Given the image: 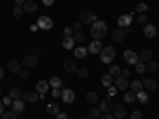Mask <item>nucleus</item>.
<instances>
[{
    "mask_svg": "<svg viewBox=\"0 0 159 119\" xmlns=\"http://www.w3.org/2000/svg\"><path fill=\"white\" fill-rule=\"evenodd\" d=\"M107 24H105L103 21H96L92 22V27H91V35L94 37V40H102L105 35H107Z\"/></svg>",
    "mask_w": 159,
    "mask_h": 119,
    "instance_id": "obj_1",
    "label": "nucleus"
},
{
    "mask_svg": "<svg viewBox=\"0 0 159 119\" xmlns=\"http://www.w3.org/2000/svg\"><path fill=\"white\" fill-rule=\"evenodd\" d=\"M115 56H116V49L113 46H105L100 51V60L103 64H111V60H115Z\"/></svg>",
    "mask_w": 159,
    "mask_h": 119,
    "instance_id": "obj_2",
    "label": "nucleus"
},
{
    "mask_svg": "<svg viewBox=\"0 0 159 119\" xmlns=\"http://www.w3.org/2000/svg\"><path fill=\"white\" fill-rule=\"evenodd\" d=\"M96 21H97V16L92 11L84 10V11H81V15H80V22H81V24H92Z\"/></svg>",
    "mask_w": 159,
    "mask_h": 119,
    "instance_id": "obj_3",
    "label": "nucleus"
},
{
    "mask_svg": "<svg viewBox=\"0 0 159 119\" xmlns=\"http://www.w3.org/2000/svg\"><path fill=\"white\" fill-rule=\"evenodd\" d=\"M37 25L38 29H43V30H49L52 27V19L49 16H40L37 19Z\"/></svg>",
    "mask_w": 159,
    "mask_h": 119,
    "instance_id": "obj_4",
    "label": "nucleus"
},
{
    "mask_svg": "<svg viewBox=\"0 0 159 119\" xmlns=\"http://www.w3.org/2000/svg\"><path fill=\"white\" fill-rule=\"evenodd\" d=\"M123 57H124V62L126 64H130V65H135L137 62H140L139 60V54H137V52H134V51H130V49L124 51Z\"/></svg>",
    "mask_w": 159,
    "mask_h": 119,
    "instance_id": "obj_5",
    "label": "nucleus"
},
{
    "mask_svg": "<svg viewBox=\"0 0 159 119\" xmlns=\"http://www.w3.org/2000/svg\"><path fill=\"white\" fill-rule=\"evenodd\" d=\"M132 16H134V13H130V15H121V16L118 18V27H121V29L130 27Z\"/></svg>",
    "mask_w": 159,
    "mask_h": 119,
    "instance_id": "obj_6",
    "label": "nucleus"
},
{
    "mask_svg": "<svg viewBox=\"0 0 159 119\" xmlns=\"http://www.w3.org/2000/svg\"><path fill=\"white\" fill-rule=\"evenodd\" d=\"M37 64H38V57L35 54H29V56H25L24 60H22V65L25 68H34L37 67Z\"/></svg>",
    "mask_w": 159,
    "mask_h": 119,
    "instance_id": "obj_7",
    "label": "nucleus"
},
{
    "mask_svg": "<svg viewBox=\"0 0 159 119\" xmlns=\"http://www.w3.org/2000/svg\"><path fill=\"white\" fill-rule=\"evenodd\" d=\"M61 99H62L64 103H73V100H75V92H73L72 89H62Z\"/></svg>",
    "mask_w": 159,
    "mask_h": 119,
    "instance_id": "obj_8",
    "label": "nucleus"
},
{
    "mask_svg": "<svg viewBox=\"0 0 159 119\" xmlns=\"http://www.w3.org/2000/svg\"><path fill=\"white\" fill-rule=\"evenodd\" d=\"M99 110L103 111V113H110V111H113V102H111V99L107 97V99L100 100V103H99Z\"/></svg>",
    "mask_w": 159,
    "mask_h": 119,
    "instance_id": "obj_9",
    "label": "nucleus"
},
{
    "mask_svg": "<svg viewBox=\"0 0 159 119\" xmlns=\"http://www.w3.org/2000/svg\"><path fill=\"white\" fill-rule=\"evenodd\" d=\"M115 87L118 89V90H127V87H129V83H127V78H124L123 75H119V76H116V79H115Z\"/></svg>",
    "mask_w": 159,
    "mask_h": 119,
    "instance_id": "obj_10",
    "label": "nucleus"
},
{
    "mask_svg": "<svg viewBox=\"0 0 159 119\" xmlns=\"http://www.w3.org/2000/svg\"><path fill=\"white\" fill-rule=\"evenodd\" d=\"M102 42L100 40H94V42H91V45L88 46V52H91V54H100L102 51Z\"/></svg>",
    "mask_w": 159,
    "mask_h": 119,
    "instance_id": "obj_11",
    "label": "nucleus"
},
{
    "mask_svg": "<svg viewBox=\"0 0 159 119\" xmlns=\"http://www.w3.org/2000/svg\"><path fill=\"white\" fill-rule=\"evenodd\" d=\"M143 35L147 37V38H154V37L157 35L156 25H153V24H145V27H143Z\"/></svg>",
    "mask_w": 159,
    "mask_h": 119,
    "instance_id": "obj_12",
    "label": "nucleus"
},
{
    "mask_svg": "<svg viewBox=\"0 0 159 119\" xmlns=\"http://www.w3.org/2000/svg\"><path fill=\"white\" fill-rule=\"evenodd\" d=\"M113 116L116 117V119H123L124 116H126V108L123 107V105H113Z\"/></svg>",
    "mask_w": 159,
    "mask_h": 119,
    "instance_id": "obj_13",
    "label": "nucleus"
},
{
    "mask_svg": "<svg viewBox=\"0 0 159 119\" xmlns=\"http://www.w3.org/2000/svg\"><path fill=\"white\" fill-rule=\"evenodd\" d=\"M48 87H49V83H46V81H43V79H42V81H38L35 84V92H37V94H40V95H42V94L45 95Z\"/></svg>",
    "mask_w": 159,
    "mask_h": 119,
    "instance_id": "obj_14",
    "label": "nucleus"
},
{
    "mask_svg": "<svg viewBox=\"0 0 159 119\" xmlns=\"http://www.w3.org/2000/svg\"><path fill=\"white\" fill-rule=\"evenodd\" d=\"M124 37H126V32H124V29H121V27L115 29V30H113V35H111V38L115 40L116 43H121L123 40H124Z\"/></svg>",
    "mask_w": 159,
    "mask_h": 119,
    "instance_id": "obj_15",
    "label": "nucleus"
},
{
    "mask_svg": "<svg viewBox=\"0 0 159 119\" xmlns=\"http://www.w3.org/2000/svg\"><path fill=\"white\" fill-rule=\"evenodd\" d=\"M25 108V105H24V100L18 99V100H13V111H15L16 114H21Z\"/></svg>",
    "mask_w": 159,
    "mask_h": 119,
    "instance_id": "obj_16",
    "label": "nucleus"
},
{
    "mask_svg": "<svg viewBox=\"0 0 159 119\" xmlns=\"http://www.w3.org/2000/svg\"><path fill=\"white\" fill-rule=\"evenodd\" d=\"M37 3L35 2H32V0H25V3L22 5V10H24V13H35L37 11Z\"/></svg>",
    "mask_w": 159,
    "mask_h": 119,
    "instance_id": "obj_17",
    "label": "nucleus"
},
{
    "mask_svg": "<svg viewBox=\"0 0 159 119\" xmlns=\"http://www.w3.org/2000/svg\"><path fill=\"white\" fill-rule=\"evenodd\" d=\"M153 57V49L151 48H145L142 52H140V56H139V60L143 62V60H151Z\"/></svg>",
    "mask_w": 159,
    "mask_h": 119,
    "instance_id": "obj_18",
    "label": "nucleus"
},
{
    "mask_svg": "<svg viewBox=\"0 0 159 119\" xmlns=\"http://www.w3.org/2000/svg\"><path fill=\"white\" fill-rule=\"evenodd\" d=\"M143 87L147 89L148 92H153V90H156V87H157V84H156V81L153 78H147L143 81Z\"/></svg>",
    "mask_w": 159,
    "mask_h": 119,
    "instance_id": "obj_19",
    "label": "nucleus"
},
{
    "mask_svg": "<svg viewBox=\"0 0 159 119\" xmlns=\"http://www.w3.org/2000/svg\"><path fill=\"white\" fill-rule=\"evenodd\" d=\"M64 70L67 72V73H73V72H76L78 68H76V64H75L73 60L67 59V60H64Z\"/></svg>",
    "mask_w": 159,
    "mask_h": 119,
    "instance_id": "obj_20",
    "label": "nucleus"
},
{
    "mask_svg": "<svg viewBox=\"0 0 159 119\" xmlns=\"http://www.w3.org/2000/svg\"><path fill=\"white\" fill-rule=\"evenodd\" d=\"M22 99L30 103H35L40 99V94H37V92H25V94H22Z\"/></svg>",
    "mask_w": 159,
    "mask_h": 119,
    "instance_id": "obj_21",
    "label": "nucleus"
},
{
    "mask_svg": "<svg viewBox=\"0 0 159 119\" xmlns=\"http://www.w3.org/2000/svg\"><path fill=\"white\" fill-rule=\"evenodd\" d=\"M8 70H10L11 73H19L22 68H21V64H19L18 60H10V62H8Z\"/></svg>",
    "mask_w": 159,
    "mask_h": 119,
    "instance_id": "obj_22",
    "label": "nucleus"
},
{
    "mask_svg": "<svg viewBox=\"0 0 159 119\" xmlns=\"http://www.w3.org/2000/svg\"><path fill=\"white\" fill-rule=\"evenodd\" d=\"M145 70L150 72V73H156L159 70V64L156 60H148V64L145 65Z\"/></svg>",
    "mask_w": 159,
    "mask_h": 119,
    "instance_id": "obj_23",
    "label": "nucleus"
},
{
    "mask_svg": "<svg viewBox=\"0 0 159 119\" xmlns=\"http://www.w3.org/2000/svg\"><path fill=\"white\" fill-rule=\"evenodd\" d=\"M129 86H130V90H132V92H135V94H139L140 90H143V83L139 81V79H134V81H132Z\"/></svg>",
    "mask_w": 159,
    "mask_h": 119,
    "instance_id": "obj_24",
    "label": "nucleus"
},
{
    "mask_svg": "<svg viewBox=\"0 0 159 119\" xmlns=\"http://www.w3.org/2000/svg\"><path fill=\"white\" fill-rule=\"evenodd\" d=\"M135 100H137V94H135V92L126 90V94H124V102H126V103H134Z\"/></svg>",
    "mask_w": 159,
    "mask_h": 119,
    "instance_id": "obj_25",
    "label": "nucleus"
},
{
    "mask_svg": "<svg viewBox=\"0 0 159 119\" xmlns=\"http://www.w3.org/2000/svg\"><path fill=\"white\" fill-rule=\"evenodd\" d=\"M86 54H88V48H83L81 45H80L78 48H75V57L83 59V57H86Z\"/></svg>",
    "mask_w": 159,
    "mask_h": 119,
    "instance_id": "obj_26",
    "label": "nucleus"
},
{
    "mask_svg": "<svg viewBox=\"0 0 159 119\" xmlns=\"http://www.w3.org/2000/svg\"><path fill=\"white\" fill-rule=\"evenodd\" d=\"M72 38H73V42H75V43H78V45H83V43L86 42V37H84L81 32H73Z\"/></svg>",
    "mask_w": 159,
    "mask_h": 119,
    "instance_id": "obj_27",
    "label": "nucleus"
},
{
    "mask_svg": "<svg viewBox=\"0 0 159 119\" xmlns=\"http://www.w3.org/2000/svg\"><path fill=\"white\" fill-rule=\"evenodd\" d=\"M8 95H10L13 100H18V99H21V97H22V92H21V89H19V87H11Z\"/></svg>",
    "mask_w": 159,
    "mask_h": 119,
    "instance_id": "obj_28",
    "label": "nucleus"
},
{
    "mask_svg": "<svg viewBox=\"0 0 159 119\" xmlns=\"http://www.w3.org/2000/svg\"><path fill=\"white\" fill-rule=\"evenodd\" d=\"M111 84H113V76H111L110 73L103 75V76H102V86H103V87H110Z\"/></svg>",
    "mask_w": 159,
    "mask_h": 119,
    "instance_id": "obj_29",
    "label": "nucleus"
},
{
    "mask_svg": "<svg viewBox=\"0 0 159 119\" xmlns=\"http://www.w3.org/2000/svg\"><path fill=\"white\" fill-rule=\"evenodd\" d=\"M46 113L51 114V116L57 114V113H59V105H57V103H49L48 107H46Z\"/></svg>",
    "mask_w": 159,
    "mask_h": 119,
    "instance_id": "obj_30",
    "label": "nucleus"
},
{
    "mask_svg": "<svg viewBox=\"0 0 159 119\" xmlns=\"http://www.w3.org/2000/svg\"><path fill=\"white\" fill-rule=\"evenodd\" d=\"M137 100H139L140 103H148V102H150V95H148V92L140 90L139 94H137Z\"/></svg>",
    "mask_w": 159,
    "mask_h": 119,
    "instance_id": "obj_31",
    "label": "nucleus"
},
{
    "mask_svg": "<svg viewBox=\"0 0 159 119\" xmlns=\"http://www.w3.org/2000/svg\"><path fill=\"white\" fill-rule=\"evenodd\" d=\"M62 46H64L65 49H72V48L75 46L73 38H72V37H65V38L62 40Z\"/></svg>",
    "mask_w": 159,
    "mask_h": 119,
    "instance_id": "obj_32",
    "label": "nucleus"
},
{
    "mask_svg": "<svg viewBox=\"0 0 159 119\" xmlns=\"http://www.w3.org/2000/svg\"><path fill=\"white\" fill-rule=\"evenodd\" d=\"M49 86H52V87H62V79L59 76H52L49 79Z\"/></svg>",
    "mask_w": 159,
    "mask_h": 119,
    "instance_id": "obj_33",
    "label": "nucleus"
},
{
    "mask_svg": "<svg viewBox=\"0 0 159 119\" xmlns=\"http://www.w3.org/2000/svg\"><path fill=\"white\" fill-rule=\"evenodd\" d=\"M86 100H88L89 103H96V102H99L97 92H88V94H86Z\"/></svg>",
    "mask_w": 159,
    "mask_h": 119,
    "instance_id": "obj_34",
    "label": "nucleus"
},
{
    "mask_svg": "<svg viewBox=\"0 0 159 119\" xmlns=\"http://www.w3.org/2000/svg\"><path fill=\"white\" fill-rule=\"evenodd\" d=\"M108 73L113 76V78H116V76H119V73H121V68L118 67V65H110V68H108Z\"/></svg>",
    "mask_w": 159,
    "mask_h": 119,
    "instance_id": "obj_35",
    "label": "nucleus"
},
{
    "mask_svg": "<svg viewBox=\"0 0 159 119\" xmlns=\"http://www.w3.org/2000/svg\"><path fill=\"white\" fill-rule=\"evenodd\" d=\"M22 15H24V10H22V7L16 5V7H15V10H13V16H15L16 19H19Z\"/></svg>",
    "mask_w": 159,
    "mask_h": 119,
    "instance_id": "obj_36",
    "label": "nucleus"
},
{
    "mask_svg": "<svg viewBox=\"0 0 159 119\" xmlns=\"http://www.w3.org/2000/svg\"><path fill=\"white\" fill-rule=\"evenodd\" d=\"M76 73H78V76L81 78V79H84V78H88V76H89V70H88L86 67L78 68V70H76Z\"/></svg>",
    "mask_w": 159,
    "mask_h": 119,
    "instance_id": "obj_37",
    "label": "nucleus"
},
{
    "mask_svg": "<svg viewBox=\"0 0 159 119\" xmlns=\"http://www.w3.org/2000/svg\"><path fill=\"white\" fill-rule=\"evenodd\" d=\"M147 10H148V5H147V3H137V5H135V11L140 13V15H142V13H145Z\"/></svg>",
    "mask_w": 159,
    "mask_h": 119,
    "instance_id": "obj_38",
    "label": "nucleus"
},
{
    "mask_svg": "<svg viewBox=\"0 0 159 119\" xmlns=\"http://www.w3.org/2000/svg\"><path fill=\"white\" fill-rule=\"evenodd\" d=\"M134 67H135V72H137L139 75H142L143 72H147V70H145V64H143V62H137Z\"/></svg>",
    "mask_w": 159,
    "mask_h": 119,
    "instance_id": "obj_39",
    "label": "nucleus"
},
{
    "mask_svg": "<svg viewBox=\"0 0 159 119\" xmlns=\"http://www.w3.org/2000/svg\"><path fill=\"white\" fill-rule=\"evenodd\" d=\"M100 113H102V111H100L99 108H92V110H91V114H89V116H91L92 119H97V117H100Z\"/></svg>",
    "mask_w": 159,
    "mask_h": 119,
    "instance_id": "obj_40",
    "label": "nucleus"
},
{
    "mask_svg": "<svg viewBox=\"0 0 159 119\" xmlns=\"http://www.w3.org/2000/svg\"><path fill=\"white\" fill-rule=\"evenodd\" d=\"M73 27H70V25H65L64 27V33H65V37H72L73 35Z\"/></svg>",
    "mask_w": 159,
    "mask_h": 119,
    "instance_id": "obj_41",
    "label": "nucleus"
},
{
    "mask_svg": "<svg viewBox=\"0 0 159 119\" xmlns=\"http://www.w3.org/2000/svg\"><path fill=\"white\" fill-rule=\"evenodd\" d=\"M130 119H143V114H142V111H139V110L132 111V114H130Z\"/></svg>",
    "mask_w": 159,
    "mask_h": 119,
    "instance_id": "obj_42",
    "label": "nucleus"
},
{
    "mask_svg": "<svg viewBox=\"0 0 159 119\" xmlns=\"http://www.w3.org/2000/svg\"><path fill=\"white\" fill-rule=\"evenodd\" d=\"M61 92H62L61 87H52L51 94H52V97H54V99H57V97H61Z\"/></svg>",
    "mask_w": 159,
    "mask_h": 119,
    "instance_id": "obj_43",
    "label": "nucleus"
},
{
    "mask_svg": "<svg viewBox=\"0 0 159 119\" xmlns=\"http://www.w3.org/2000/svg\"><path fill=\"white\" fill-rule=\"evenodd\" d=\"M3 119H16V113L15 111H7V113H3Z\"/></svg>",
    "mask_w": 159,
    "mask_h": 119,
    "instance_id": "obj_44",
    "label": "nucleus"
},
{
    "mask_svg": "<svg viewBox=\"0 0 159 119\" xmlns=\"http://www.w3.org/2000/svg\"><path fill=\"white\" fill-rule=\"evenodd\" d=\"M137 21L142 24V25H145V24H148V19H147V16H145L143 15V13H142V15H139V18H137Z\"/></svg>",
    "mask_w": 159,
    "mask_h": 119,
    "instance_id": "obj_45",
    "label": "nucleus"
},
{
    "mask_svg": "<svg viewBox=\"0 0 159 119\" xmlns=\"http://www.w3.org/2000/svg\"><path fill=\"white\" fill-rule=\"evenodd\" d=\"M72 27H73V30L75 32H81V30H80V29H81V22H73V25H72Z\"/></svg>",
    "mask_w": 159,
    "mask_h": 119,
    "instance_id": "obj_46",
    "label": "nucleus"
},
{
    "mask_svg": "<svg viewBox=\"0 0 159 119\" xmlns=\"http://www.w3.org/2000/svg\"><path fill=\"white\" fill-rule=\"evenodd\" d=\"M19 75H21V78H22V79H27V78L30 76V73H29L27 70H21V72H19Z\"/></svg>",
    "mask_w": 159,
    "mask_h": 119,
    "instance_id": "obj_47",
    "label": "nucleus"
},
{
    "mask_svg": "<svg viewBox=\"0 0 159 119\" xmlns=\"http://www.w3.org/2000/svg\"><path fill=\"white\" fill-rule=\"evenodd\" d=\"M56 119H69V116H67V113H61V111H59V113L56 114Z\"/></svg>",
    "mask_w": 159,
    "mask_h": 119,
    "instance_id": "obj_48",
    "label": "nucleus"
},
{
    "mask_svg": "<svg viewBox=\"0 0 159 119\" xmlns=\"http://www.w3.org/2000/svg\"><path fill=\"white\" fill-rule=\"evenodd\" d=\"M107 89H108V94H110V97H111V95H115V94H116V90H118L115 86H110V87H107Z\"/></svg>",
    "mask_w": 159,
    "mask_h": 119,
    "instance_id": "obj_49",
    "label": "nucleus"
},
{
    "mask_svg": "<svg viewBox=\"0 0 159 119\" xmlns=\"http://www.w3.org/2000/svg\"><path fill=\"white\" fill-rule=\"evenodd\" d=\"M100 119H115V116L111 113H103V116H100Z\"/></svg>",
    "mask_w": 159,
    "mask_h": 119,
    "instance_id": "obj_50",
    "label": "nucleus"
},
{
    "mask_svg": "<svg viewBox=\"0 0 159 119\" xmlns=\"http://www.w3.org/2000/svg\"><path fill=\"white\" fill-rule=\"evenodd\" d=\"M3 105H13V99L8 95V97H5L3 99Z\"/></svg>",
    "mask_w": 159,
    "mask_h": 119,
    "instance_id": "obj_51",
    "label": "nucleus"
},
{
    "mask_svg": "<svg viewBox=\"0 0 159 119\" xmlns=\"http://www.w3.org/2000/svg\"><path fill=\"white\" fill-rule=\"evenodd\" d=\"M121 75H123L124 78H127V76L130 75V70H129V68H124V70H121Z\"/></svg>",
    "mask_w": 159,
    "mask_h": 119,
    "instance_id": "obj_52",
    "label": "nucleus"
},
{
    "mask_svg": "<svg viewBox=\"0 0 159 119\" xmlns=\"http://www.w3.org/2000/svg\"><path fill=\"white\" fill-rule=\"evenodd\" d=\"M43 2V5H46V7H51L52 3H54V0H42Z\"/></svg>",
    "mask_w": 159,
    "mask_h": 119,
    "instance_id": "obj_53",
    "label": "nucleus"
},
{
    "mask_svg": "<svg viewBox=\"0 0 159 119\" xmlns=\"http://www.w3.org/2000/svg\"><path fill=\"white\" fill-rule=\"evenodd\" d=\"M16 2V5H19V7H22L24 3H25V0H15Z\"/></svg>",
    "mask_w": 159,
    "mask_h": 119,
    "instance_id": "obj_54",
    "label": "nucleus"
},
{
    "mask_svg": "<svg viewBox=\"0 0 159 119\" xmlns=\"http://www.w3.org/2000/svg\"><path fill=\"white\" fill-rule=\"evenodd\" d=\"M40 52H42V49H40V48H34V54H35V56H38Z\"/></svg>",
    "mask_w": 159,
    "mask_h": 119,
    "instance_id": "obj_55",
    "label": "nucleus"
},
{
    "mask_svg": "<svg viewBox=\"0 0 159 119\" xmlns=\"http://www.w3.org/2000/svg\"><path fill=\"white\" fill-rule=\"evenodd\" d=\"M37 29H38V25H37V24H32V25H30V30H32V32H35Z\"/></svg>",
    "mask_w": 159,
    "mask_h": 119,
    "instance_id": "obj_56",
    "label": "nucleus"
},
{
    "mask_svg": "<svg viewBox=\"0 0 159 119\" xmlns=\"http://www.w3.org/2000/svg\"><path fill=\"white\" fill-rule=\"evenodd\" d=\"M124 32H126V35H129V33L132 32V29H130V27H126V29H124Z\"/></svg>",
    "mask_w": 159,
    "mask_h": 119,
    "instance_id": "obj_57",
    "label": "nucleus"
},
{
    "mask_svg": "<svg viewBox=\"0 0 159 119\" xmlns=\"http://www.w3.org/2000/svg\"><path fill=\"white\" fill-rule=\"evenodd\" d=\"M0 114H3V103L0 102Z\"/></svg>",
    "mask_w": 159,
    "mask_h": 119,
    "instance_id": "obj_58",
    "label": "nucleus"
},
{
    "mask_svg": "<svg viewBox=\"0 0 159 119\" xmlns=\"http://www.w3.org/2000/svg\"><path fill=\"white\" fill-rule=\"evenodd\" d=\"M0 79H3V70L0 68Z\"/></svg>",
    "mask_w": 159,
    "mask_h": 119,
    "instance_id": "obj_59",
    "label": "nucleus"
},
{
    "mask_svg": "<svg viewBox=\"0 0 159 119\" xmlns=\"http://www.w3.org/2000/svg\"><path fill=\"white\" fill-rule=\"evenodd\" d=\"M80 119H91V116H83V117H80Z\"/></svg>",
    "mask_w": 159,
    "mask_h": 119,
    "instance_id": "obj_60",
    "label": "nucleus"
},
{
    "mask_svg": "<svg viewBox=\"0 0 159 119\" xmlns=\"http://www.w3.org/2000/svg\"><path fill=\"white\" fill-rule=\"evenodd\" d=\"M156 73H157V76H159V70H157V72H156Z\"/></svg>",
    "mask_w": 159,
    "mask_h": 119,
    "instance_id": "obj_61",
    "label": "nucleus"
},
{
    "mask_svg": "<svg viewBox=\"0 0 159 119\" xmlns=\"http://www.w3.org/2000/svg\"><path fill=\"white\" fill-rule=\"evenodd\" d=\"M0 94H2V90H0Z\"/></svg>",
    "mask_w": 159,
    "mask_h": 119,
    "instance_id": "obj_62",
    "label": "nucleus"
},
{
    "mask_svg": "<svg viewBox=\"0 0 159 119\" xmlns=\"http://www.w3.org/2000/svg\"><path fill=\"white\" fill-rule=\"evenodd\" d=\"M115 119H116V117H115Z\"/></svg>",
    "mask_w": 159,
    "mask_h": 119,
    "instance_id": "obj_63",
    "label": "nucleus"
}]
</instances>
